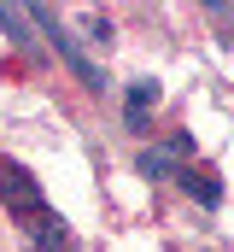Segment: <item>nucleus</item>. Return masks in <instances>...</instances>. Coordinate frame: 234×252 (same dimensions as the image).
I'll use <instances>...</instances> for the list:
<instances>
[{
    "label": "nucleus",
    "mask_w": 234,
    "mask_h": 252,
    "mask_svg": "<svg viewBox=\"0 0 234 252\" xmlns=\"http://www.w3.org/2000/svg\"><path fill=\"white\" fill-rule=\"evenodd\" d=\"M24 12H29V18H35V24H41V30H47V41H53L58 47V59L70 64V70H76V76H82V82H88V88H106V76H100V70H94V64H88V53H82V47H76V35H70V30H64V24H58L53 12H47V6H24Z\"/></svg>",
    "instance_id": "nucleus-1"
},
{
    "label": "nucleus",
    "mask_w": 234,
    "mask_h": 252,
    "mask_svg": "<svg viewBox=\"0 0 234 252\" xmlns=\"http://www.w3.org/2000/svg\"><path fill=\"white\" fill-rule=\"evenodd\" d=\"M0 199H6L24 223H29L35 211H47V205H41V188H35V176H29V170H18V164H6V170H0Z\"/></svg>",
    "instance_id": "nucleus-2"
},
{
    "label": "nucleus",
    "mask_w": 234,
    "mask_h": 252,
    "mask_svg": "<svg viewBox=\"0 0 234 252\" xmlns=\"http://www.w3.org/2000/svg\"><path fill=\"white\" fill-rule=\"evenodd\" d=\"M0 30H6L18 47H29V53H35V35H29V24H24V12H18V6H0ZM35 59H41V53H35Z\"/></svg>",
    "instance_id": "nucleus-3"
},
{
    "label": "nucleus",
    "mask_w": 234,
    "mask_h": 252,
    "mask_svg": "<svg viewBox=\"0 0 234 252\" xmlns=\"http://www.w3.org/2000/svg\"><path fill=\"white\" fill-rule=\"evenodd\" d=\"M146 100H158V88H152V82H135V88H129V112H123V118H129V129L146 124Z\"/></svg>",
    "instance_id": "nucleus-4"
},
{
    "label": "nucleus",
    "mask_w": 234,
    "mask_h": 252,
    "mask_svg": "<svg viewBox=\"0 0 234 252\" xmlns=\"http://www.w3.org/2000/svg\"><path fill=\"white\" fill-rule=\"evenodd\" d=\"M170 170H176V164H170V147H164V153H141V176H152V182H164Z\"/></svg>",
    "instance_id": "nucleus-5"
},
{
    "label": "nucleus",
    "mask_w": 234,
    "mask_h": 252,
    "mask_svg": "<svg viewBox=\"0 0 234 252\" xmlns=\"http://www.w3.org/2000/svg\"><path fill=\"white\" fill-rule=\"evenodd\" d=\"M187 188H193V199H205V205H217V182H211V176H205V182H199V176H187Z\"/></svg>",
    "instance_id": "nucleus-6"
}]
</instances>
